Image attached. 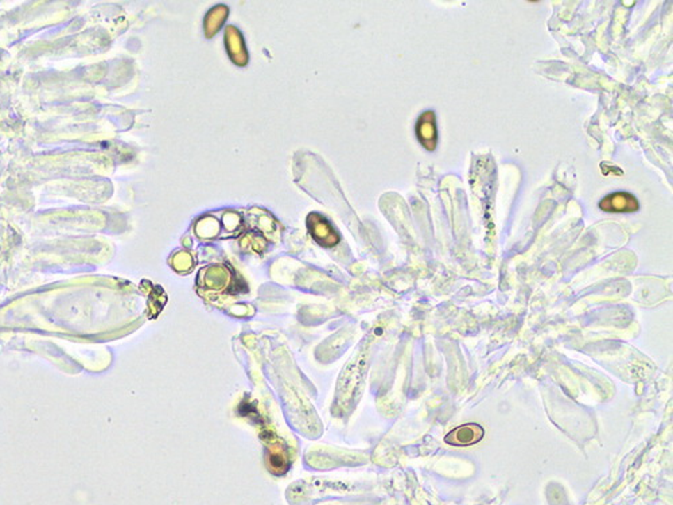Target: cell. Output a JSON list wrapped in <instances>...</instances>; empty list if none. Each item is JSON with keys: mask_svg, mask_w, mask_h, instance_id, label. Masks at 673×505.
<instances>
[{"mask_svg": "<svg viewBox=\"0 0 673 505\" xmlns=\"http://www.w3.org/2000/svg\"><path fill=\"white\" fill-rule=\"evenodd\" d=\"M485 437V428L478 424H461L451 430L445 437L446 444L452 446H471L478 444Z\"/></svg>", "mask_w": 673, "mask_h": 505, "instance_id": "obj_1", "label": "cell"}, {"mask_svg": "<svg viewBox=\"0 0 673 505\" xmlns=\"http://www.w3.org/2000/svg\"><path fill=\"white\" fill-rule=\"evenodd\" d=\"M418 138L420 143L429 150L434 151L438 144V130L435 114L432 111L425 112L418 123Z\"/></svg>", "mask_w": 673, "mask_h": 505, "instance_id": "obj_3", "label": "cell"}, {"mask_svg": "<svg viewBox=\"0 0 673 505\" xmlns=\"http://www.w3.org/2000/svg\"><path fill=\"white\" fill-rule=\"evenodd\" d=\"M599 208L608 213H633L638 210V201L631 193L618 192L605 197Z\"/></svg>", "mask_w": 673, "mask_h": 505, "instance_id": "obj_2", "label": "cell"}]
</instances>
